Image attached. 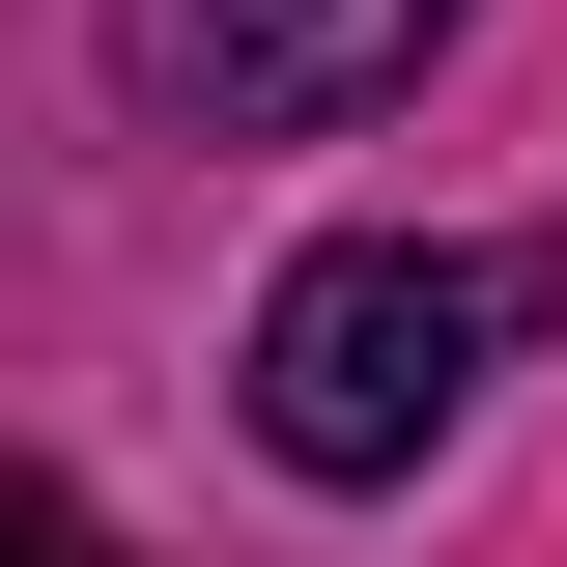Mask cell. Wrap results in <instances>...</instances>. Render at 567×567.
<instances>
[{
  "label": "cell",
  "instance_id": "6da1fadb",
  "mask_svg": "<svg viewBox=\"0 0 567 567\" xmlns=\"http://www.w3.org/2000/svg\"><path fill=\"white\" fill-rule=\"evenodd\" d=\"M511 341H539V256H483V227H341V256L256 284V454L284 483H425Z\"/></svg>",
  "mask_w": 567,
  "mask_h": 567
},
{
  "label": "cell",
  "instance_id": "3957f363",
  "mask_svg": "<svg viewBox=\"0 0 567 567\" xmlns=\"http://www.w3.org/2000/svg\"><path fill=\"white\" fill-rule=\"evenodd\" d=\"M0 567H142V539H114V511H58L29 454H0Z\"/></svg>",
  "mask_w": 567,
  "mask_h": 567
},
{
  "label": "cell",
  "instance_id": "7a4b0ae2",
  "mask_svg": "<svg viewBox=\"0 0 567 567\" xmlns=\"http://www.w3.org/2000/svg\"><path fill=\"white\" fill-rule=\"evenodd\" d=\"M454 0H114V85L171 142H341L369 85H425Z\"/></svg>",
  "mask_w": 567,
  "mask_h": 567
}]
</instances>
